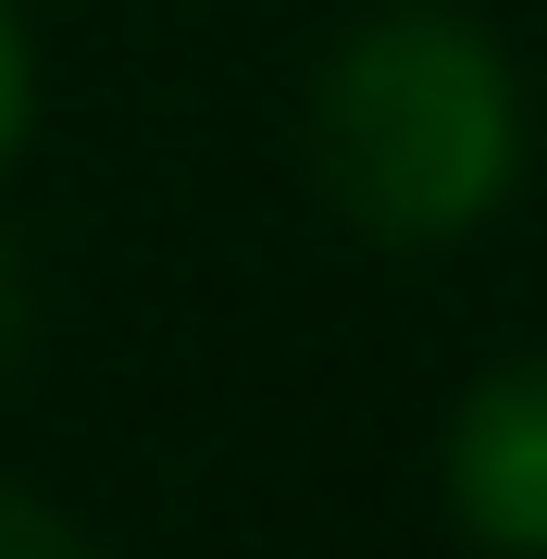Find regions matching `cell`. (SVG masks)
<instances>
[{
  "label": "cell",
  "instance_id": "cell-1",
  "mask_svg": "<svg viewBox=\"0 0 547 559\" xmlns=\"http://www.w3.org/2000/svg\"><path fill=\"white\" fill-rule=\"evenodd\" d=\"M523 175V87L473 13L399 0L311 75V187L385 249L473 237Z\"/></svg>",
  "mask_w": 547,
  "mask_h": 559
},
{
  "label": "cell",
  "instance_id": "cell-3",
  "mask_svg": "<svg viewBox=\"0 0 547 559\" xmlns=\"http://www.w3.org/2000/svg\"><path fill=\"white\" fill-rule=\"evenodd\" d=\"M0 559H100V547H87L62 510H38V498H13V485H0Z\"/></svg>",
  "mask_w": 547,
  "mask_h": 559
},
{
  "label": "cell",
  "instance_id": "cell-4",
  "mask_svg": "<svg viewBox=\"0 0 547 559\" xmlns=\"http://www.w3.org/2000/svg\"><path fill=\"white\" fill-rule=\"evenodd\" d=\"M25 112H38V62H25V25H13V0H0V162H13Z\"/></svg>",
  "mask_w": 547,
  "mask_h": 559
},
{
  "label": "cell",
  "instance_id": "cell-2",
  "mask_svg": "<svg viewBox=\"0 0 547 559\" xmlns=\"http://www.w3.org/2000/svg\"><path fill=\"white\" fill-rule=\"evenodd\" d=\"M448 522L498 559H547V348L498 360L448 411Z\"/></svg>",
  "mask_w": 547,
  "mask_h": 559
}]
</instances>
